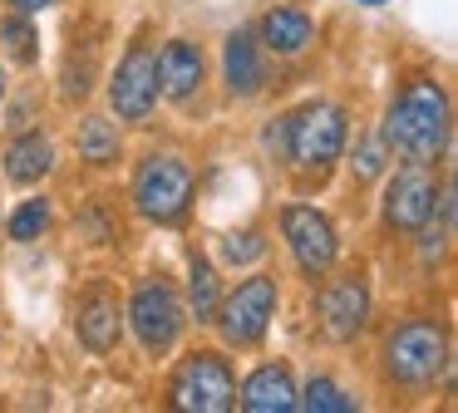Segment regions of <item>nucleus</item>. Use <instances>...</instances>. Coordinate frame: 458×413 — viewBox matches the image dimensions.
<instances>
[{
    "mask_svg": "<svg viewBox=\"0 0 458 413\" xmlns=\"http://www.w3.org/2000/svg\"><path fill=\"white\" fill-rule=\"evenodd\" d=\"M385 143L399 148L404 157H414V163H428V157L444 153V143H448V98H444V88L428 84V79L409 84L404 94L394 98V108H389Z\"/></svg>",
    "mask_w": 458,
    "mask_h": 413,
    "instance_id": "obj_1",
    "label": "nucleus"
},
{
    "mask_svg": "<svg viewBox=\"0 0 458 413\" xmlns=\"http://www.w3.org/2000/svg\"><path fill=\"white\" fill-rule=\"evenodd\" d=\"M448 364V334L438 330L434 320H409L399 324L394 334H389L385 344V369L389 379L409 384V389H419V384H434L438 374H444Z\"/></svg>",
    "mask_w": 458,
    "mask_h": 413,
    "instance_id": "obj_2",
    "label": "nucleus"
},
{
    "mask_svg": "<svg viewBox=\"0 0 458 413\" xmlns=\"http://www.w3.org/2000/svg\"><path fill=\"white\" fill-rule=\"evenodd\" d=\"M281 133H286V148H291V163L296 167H330L345 148V108L335 104H306L296 108L291 118H281Z\"/></svg>",
    "mask_w": 458,
    "mask_h": 413,
    "instance_id": "obj_3",
    "label": "nucleus"
},
{
    "mask_svg": "<svg viewBox=\"0 0 458 413\" xmlns=\"http://www.w3.org/2000/svg\"><path fill=\"white\" fill-rule=\"evenodd\" d=\"M173 409L182 413H227L237 409V379L222 354H188L173 374Z\"/></svg>",
    "mask_w": 458,
    "mask_h": 413,
    "instance_id": "obj_4",
    "label": "nucleus"
},
{
    "mask_svg": "<svg viewBox=\"0 0 458 413\" xmlns=\"http://www.w3.org/2000/svg\"><path fill=\"white\" fill-rule=\"evenodd\" d=\"M133 202H139V212L148 216V222H182V212H188L192 202V173L182 157L163 153V157H148V163L139 167V182H133Z\"/></svg>",
    "mask_w": 458,
    "mask_h": 413,
    "instance_id": "obj_5",
    "label": "nucleus"
},
{
    "mask_svg": "<svg viewBox=\"0 0 458 413\" xmlns=\"http://www.w3.org/2000/svg\"><path fill=\"white\" fill-rule=\"evenodd\" d=\"M271 315H276V281L271 275H251L242 281L227 300H217V330L227 334V344H257L267 334Z\"/></svg>",
    "mask_w": 458,
    "mask_h": 413,
    "instance_id": "obj_6",
    "label": "nucleus"
},
{
    "mask_svg": "<svg viewBox=\"0 0 458 413\" xmlns=\"http://www.w3.org/2000/svg\"><path fill=\"white\" fill-rule=\"evenodd\" d=\"M129 320H133V334L143 340L148 354H168L182 334V300L168 281H148L133 291V305H129Z\"/></svg>",
    "mask_w": 458,
    "mask_h": 413,
    "instance_id": "obj_7",
    "label": "nucleus"
},
{
    "mask_svg": "<svg viewBox=\"0 0 458 413\" xmlns=\"http://www.w3.org/2000/svg\"><path fill=\"white\" fill-rule=\"evenodd\" d=\"M109 104L123 123H143L153 114V104H158V59H153L148 45H133L123 55L119 74L109 84Z\"/></svg>",
    "mask_w": 458,
    "mask_h": 413,
    "instance_id": "obj_8",
    "label": "nucleus"
},
{
    "mask_svg": "<svg viewBox=\"0 0 458 413\" xmlns=\"http://www.w3.org/2000/svg\"><path fill=\"white\" fill-rule=\"evenodd\" d=\"M281 232H286L291 256H296V266L310 281L335 266V226H330L316 206H286V212H281Z\"/></svg>",
    "mask_w": 458,
    "mask_h": 413,
    "instance_id": "obj_9",
    "label": "nucleus"
},
{
    "mask_svg": "<svg viewBox=\"0 0 458 413\" xmlns=\"http://www.w3.org/2000/svg\"><path fill=\"white\" fill-rule=\"evenodd\" d=\"M434 202H438L434 173H428L424 163H409V167H399L394 182H389L385 216L399 232H419V226H428V216H434Z\"/></svg>",
    "mask_w": 458,
    "mask_h": 413,
    "instance_id": "obj_10",
    "label": "nucleus"
},
{
    "mask_svg": "<svg viewBox=\"0 0 458 413\" xmlns=\"http://www.w3.org/2000/svg\"><path fill=\"white\" fill-rule=\"evenodd\" d=\"M369 320V291L360 275H340V281H330L326 291H320V324H326L330 340H355L360 330H365Z\"/></svg>",
    "mask_w": 458,
    "mask_h": 413,
    "instance_id": "obj_11",
    "label": "nucleus"
},
{
    "mask_svg": "<svg viewBox=\"0 0 458 413\" xmlns=\"http://www.w3.org/2000/svg\"><path fill=\"white\" fill-rule=\"evenodd\" d=\"M296 399L301 393H296V384H291L286 364H261L247 379V389H242V409H251V413H291Z\"/></svg>",
    "mask_w": 458,
    "mask_h": 413,
    "instance_id": "obj_12",
    "label": "nucleus"
},
{
    "mask_svg": "<svg viewBox=\"0 0 458 413\" xmlns=\"http://www.w3.org/2000/svg\"><path fill=\"white\" fill-rule=\"evenodd\" d=\"M202 84V49L188 39H173L158 55V88L168 98H192V88Z\"/></svg>",
    "mask_w": 458,
    "mask_h": 413,
    "instance_id": "obj_13",
    "label": "nucleus"
},
{
    "mask_svg": "<svg viewBox=\"0 0 458 413\" xmlns=\"http://www.w3.org/2000/svg\"><path fill=\"white\" fill-rule=\"evenodd\" d=\"M222 69H227V88L237 98H251L261 84H267V69H261V55H257V35L251 30H237L227 39V55H222Z\"/></svg>",
    "mask_w": 458,
    "mask_h": 413,
    "instance_id": "obj_14",
    "label": "nucleus"
},
{
    "mask_svg": "<svg viewBox=\"0 0 458 413\" xmlns=\"http://www.w3.org/2000/svg\"><path fill=\"white\" fill-rule=\"evenodd\" d=\"M74 330H80L84 350L109 354L114 344H119V305H114L104 291L84 295V300H80V320H74Z\"/></svg>",
    "mask_w": 458,
    "mask_h": 413,
    "instance_id": "obj_15",
    "label": "nucleus"
},
{
    "mask_svg": "<svg viewBox=\"0 0 458 413\" xmlns=\"http://www.w3.org/2000/svg\"><path fill=\"white\" fill-rule=\"evenodd\" d=\"M261 39H267V49H276V55H301V49L310 45V15L306 10H291V5H276L261 20Z\"/></svg>",
    "mask_w": 458,
    "mask_h": 413,
    "instance_id": "obj_16",
    "label": "nucleus"
},
{
    "mask_svg": "<svg viewBox=\"0 0 458 413\" xmlns=\"http://www.w3.org/2000/svg\"><path fill=\"white\" fill-rule=\"evenodd\" d=\"M50 163H55V148L40 133H25L5 148V173H11V182H40L50 173Z\"/></svg>",
    "mask_w": 458,
    "mask_h": 413,
    "instance_id": "obj_17",
    "label": "nucleus"
},
{
    "mask_svg": "<svg viewBox=\"0 0 458 413\" xmlns=\"http://www.w3.org/2000/svg\"><path fill=\"white\" fill-rule=\"evenodd\" d=\"M80 157L84 163H114L119 157V128L109 118H84L80 123Z\"/></svg>",
    "mask_w": 458,
    "mask_h": 413,
    "instance_id": "obj_18",
    "label": "nucleus"
},
{
    "mask_svg": "<svg viewBox=\"0 0 458 413\" xmlns=\"http://www.w3.org/2000/svg\"><path fill=\"white\" fill-rule=\"evenodd\" d=\"M217 271H212V261H202V256H192V310H198V320H212L217 315Z\"/></svg>",
    "mask_w": 458,
    "mask_h": 413,
    "instance_id": "obj_19",
    "label": "nucleus"
},
{
    "mask_svg": "<svg viewBox=\"0 0 458 413\" xmlns=\"http://www.w3.org/2000/svg\"><path fill=\"white\" fill-rule=\"evenodd\" d=\"M296 409H310V413H350V409H355V399H345V393H340L330 379H310L306 384V399H296Z\"/></svg>",
    "mask_w": 458,
    "mask_h": 413,
    "instance_id": "obj_20",
    "label": "nucleus"
},
{
    "mask_svg": "<svg viewBox=\"0 0 458 413\" xmlns=\"http://www.w3.org/2000/svg\"><path fill=\"white\" fill-rule=\"evenodd\" d=\"M0 45L11 49L21 64H30L40 39H35V30H30V20H25V15H11V20H0Z\"/></svg>",
    "mask_w": 458,
    "mask_h": 413,
    "instance_id": "obj_21",
    "label": "nucleus"
},
{
    "mask_svg": "<svg viewBox=\"0 0 458 413\" xmlns=\"http://www.w3.org/2000/svg\"><path fill=\"white\" fill-rule=\"evenodd\" d=\"M45 226H50V202H45V197L25 202L21 212L11 216V236H15V241H35V236H40Z\"/></svg>",
    "mask_w": 458,
    "mask_h": 413,
    "instance_id": "obj_22",
    "label": "nucleus"
},
{
    "mask_svg": "<svg viewBox=\"0 0 458 413\" xmlns=\"http://www.w3.org/2000/svg\"><path fill=\"white\" fill-rule=\"evenodd\" d=\"M261 251H267V241H261L257 232H242V236H227V241H222V256H227L232 266H242V261H257Z\"/></svg>",
    "mask_w": 458,
    "mask_h": 413,
    "instance_id": "obj_23",
    "label": "nucleus"
},
{
    "mask_svg": "<svg viewBox=\"0 0 458 413\" xmlns=\"http://www.w3.org/2000/svg\"><path fill=\"white\" fill-rule=\"evenodd\" d=\"M379 167H385V138H369V143L360 148V177H375Z\"/></svg>",
    "mask_w": 458,
    "mask_h": 413,
    "instance_id": "obj_24",
    "label": "nucleus"
},
{
    "mask_svg": "<svg viewBox=\"0 0 458 413\" xmlns=\"http://www.w3.org/2000/svg\"><path fill=\"white\" fill-rule=\"evenodd\" d=\"M15 5V15H35V10H50L55 0H11Z\"/></svg>",
    "mask_w": 458,
    "mask_h": 413,
    "instance_id": "obj_25",
    "label": "nucleus"
},
{
    "mask_svg": "<svg viewBox=\"0 0 458 413\" xmlns=\"http://www.w3.org/2000/svg\"><path fill=\"white\" fill-rule=\"evenodd\" d=\"M365 5H385V0H365Z\"/></svg>",
    "mask_w": 458,
    "mask_h": 413,
    "instance_id": "obj_26",
    "label": "nucleus"
}]
</instances>
